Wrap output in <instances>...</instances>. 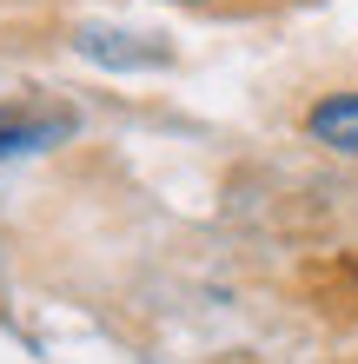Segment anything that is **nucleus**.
Listing matches in <instances>:
<instances>
[{"mask_svg": "<svg viewBox=\"0 0 358 364\" xmlns=\"http://www.w3.org/2000/svg\"><path fill=\"white\" fill-rule=\"evenodd\" d=\"M305 133L319 139V146H332V153L358 159V93H325L305 113Z\"/></svg>", "mask_w": 358, "mask_h": 364, "instance_id": "f03ea898", "label": "nucleus"}, {"mask_svg": "<svg viewBox=\"0 0 358 364\" xmlns=\"http://www.w3.org/2000/svg\"><path fill=\"white\" fill-rule=\"evenodd\" d=\"M80 53H87V60H107V67L159 60V47H133V33H107V27H87V33H80Z\"/></svg>", "mask_w": 358, "mask_h": 364, "instance_id": "7ed1b4c3", "label": "nucleus"}, {"mask_svg": "<svg viewBox=\"0 0 358 364\" xmlns=\"http://www.w3.org/2000/svg\"><path fill=\"white\" fill-rule=\"evenodd\" d=\"M73 113H27V106H0V159L14 153H40V146L67 139Z\"/></svg>", "mask_w": 358, "mask_h": 364, "instance_id": "f257e3e1", "label": "nucleus"}]
</instances>
